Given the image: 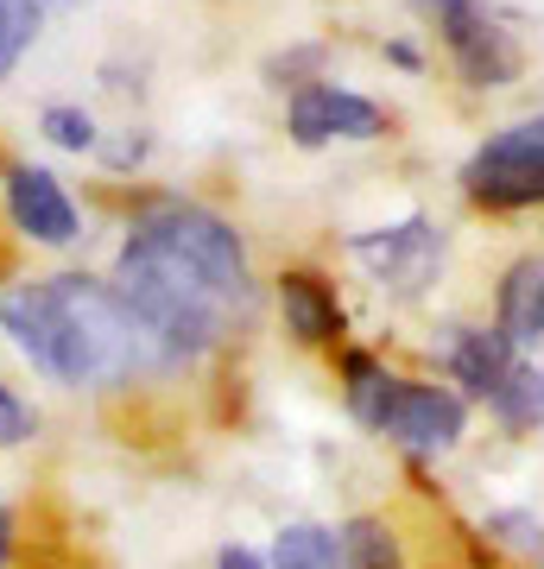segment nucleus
I'll list each match as a JSON object with an SVG mask.
<instances>
[{
    "label": "nucleus",
    "instance_id": "aec40b11",
    "mask_svg": "<svg viewBox=\"0 0 544 569\" xmlns=\"http://www.w3.org/2000/svg\"><path fill=\"white\" fill-rule=\"evenodd\" d=\"M32 430H39V411L26 406L20 392L0 380V449H13V443H32Z\"/></svg>",
    "mask_w": 544,
    "mask_h": 569
},
{
    "label": "nucleus",
    "instance_id": "6ab92c4d",
    "mask_svg": "<svg viewBox=\"0 0 544 569\" xmlns=\"http://www.w3.org/2000/svg\"><path fill=\"white\" fill-rule=\"evenodd\" d=\"M487 538H501L520 557H544V526L532 512H487Z\"/></svg>",
    "mask_w": 544,
    "mask_h": 569
},
{
    "label": "nucleus",
    "instance_id": "f257e3e1",
    "mask_svg": "<svg viewBox=\"0 0 544 569\" xmlns=\"http://www.w3.org/2000/svg\"><path fill=\"white\" fill-rule=\"evenodd\" d=\"M0 323L20 342L26 361L63 387H127L140 367H165L152 336L121 305V291L101 279H82V272L7 291Z\"/></svg>",
    "mask_w": 544,
    "mask_h": 569
},
{
    "label": "nucleus",
    "instance_id": "423d86ee",
    "mask_svg": "<svg viewBox=\"0 0 544 569\" xmlns=\"http://www.w3.org/2000/svg\"><path fill=\"white\" fill-rule=\"evenodd\" d=\"M380 430L393 443L418 449V456H444V449L463 443L468 430V406L449 387H424V380H399L393 387V406H386Z\"/></svg>",
    "mask_w": 544,
    "mask_h": 569
},
{
    "label": "nucleus",
    "instance_id": "f8f14e48",
    "mask_svg": "<svg viewBox=\"0 0 544 569\" xmlns=\"http://www.w3.org/2000/svg\"><path fill=\"white\" fill-rule=\"evenodd\" d=\"M506 342H544V260L506 266L501 279V323Z\"/></svg>",
    "mask_w": 544,
    "mask_h": 569
},
{
    "label": "nucleus",
    "instance_id": "20e7f679",
    "mask_svg": "<svg viewBox=\"0 0 544 569\" xmlns=\"http://www.w3.org/2000/svg\"><path fill=\"white\" fill-rule=\"evenodd\" d=\"M424 13H437V32H444L449 63L463 70L468 89H506V82L525 70L520 39L506 32L482 0H418Z\"/></svg>",
    "mask_w": 544,
    "mask_h": 569
},
{
    "label": "nucleus",
    "instance_id": "412c9836",
    "mask_svg": "<svg viewBox=\"0 0 544 569\" xmlns=\"http://www.w3.org/2000/svg\"><path fill=\"white\" fill-rule=\"evenodd\" d=\"M216 569H266L254 550H241V545H222V557H216Z\"/></svg>",
    "mask_w": 544,
    "mask_h": 569
},
{
    "label": "nucleus",
    "instance_id": "39448f33",
    "mask_svg": "<svg viewBox=\"0 0 544 569\" xmlns=\"http://www.w3.org/2000/svg\"><path fill=\"white\" fill-rule=\"evenodd\" d=\"M463 190L487 209H532L544 203V121L501 127L494 140L463 164Z\"/></svg>",
    "mask_w": 544,
    "mask_h": 569
},
{
    "label": "nucleus",
    "instance_id": "dca6fc26",
    "mask_svg": "<svg viewBox=\"0 0 544 569\" xmlns=\"http://www.w3.org/2000/svg\"><path fill=\"white\" fill-rule=\"evenodd\" d=\"M343 569H405V557H399V538H393V526L386 519H348L343 531Z\"/></svg>",
    "mask_w": 544,
    "mask_h": 569
},
{
    "label": "nucleus",
    "instance_id": "0eeeda50",
    "mask_svg": "<svg viewBox=\"0 0 544 569\" xmlns=\"http://www.w3.org/2000/svg\"><path fill=\"white\" fill-rule=\"evenodd\" d=\"M355 260L374 272L380 284L393 291H424V284L437 279V266H444V228H431L424 216L399 228H374V234H355Z\"/></svg>",
    "mask_w": 544,
    "mask_h": 569
},
{
    "label": "nucleus",
    "instance_id": "4468645a",
    "mask_svg": "<svg viewBox=\"0 0 544 569\" xmlns=\"http://www.w3.org/2000/svg\"><path fill=\"white\" fill-rule=\"evenodd\" d=\"M343 380H348V411L362 418L367 430H380V418H386V406H393V373H386L374 355H343Z\"/></svg>",
    "mask_w": 544,
    "mask_h": 569
},
{
    "label": "nucleus",
    "instance_id": "9d476101",
    "mask_svg": "<svg viewBox=\"0 0 544 569\" xmlns=\"http://www.w3.org/2000/svg\"><path fill=\"white\" fill-rule=\"evenodd\" d=\"M279 310H285V329H291L304 348L343 342V305H336V291H329L317 272H285L279 279Z\"/></svg>",
    "mask_w": 544,
    "mask_h": 569
},
{
    "label": "nucleus",
    "instance_id": "2eb2a0df",
    "mask_svg": "<svg viewBox=\"0 0 544 569\" xmlns=\"http://www.w3.org/2000/svg\"><path fill=\"white\" fill-rule=\"evenodd\" d=\"M266 569H343V538L323 526H285L273 538V563Z\"/></svg>",
    "mask_w": 544,
    "mask_h": 569
},
{
    "label": "nucleus",
    "instance_id": "f03ea898",
    "mask_svg": "<svg viewBox=\"0 0 544 569\" xmlns=\"http://www.w3.org/2000/svg\"><path fill=\"white\" fill-rule=\"evenodd\" d=\"M115 291H121V305L133 310V323L152 336L165 367L197 361L202 348H216L228 317H235L228 298H216L197 272H184L171 253H159V247L140 241V234H127L121 260H115Z\"/></svg>",
    "mask_w": 544,
    "mask_h": 569
},
{
    "label": "nucleus",
    "instance_id": "6e6552de",
    "mask_svg": "<svg viewBox=\"0 0 544 569\" xmlns=\"http://www.w3.org/2000/svg\"><path fill=\"white\" fill-rule=\"evenodd\" d=\"M386 133V108L336 89V82H304L291 96V140L298 146H329V140H380Z\"/></svg>",
    "mask_w": 544,
    "mask_h": 569
},
{
    "label": "nucleus",
    "instance_id": "1a4fd4ad",
    "mask_svg": "<svg viewBox=\"0 0 544 569\" xmlns=\"http://www.w3.org/2000/svg\"><path fill=\"white\" fill-rule=\"evenodd\" d=\"M7 209H13V228L20 234H32V241L44 247H70L77 241V203L63 197V183L51 178V171H39V164H20L13 178H7Z\"/></svg>",
    "mask_w": 544,
    "mask_h": 569
},
{
    "label": "nucleus",
    "instance_id": "a211bd4d",
    "mask_svg": "<svg viewBox=\"0 0 544 569\" xmlns=\"http://www.w3.org/2000/svg\"><path fill=\"white\" fill-rule=\"evenodd\" d=\"M39 127H44V140L63 146V152H89V146H96V121H89V108L58 102V108H44Z\"/></svg>",
    "mask_w": 544,
    "mask_h": 569
},
{
    "label": "nucleus",
    "instance_id": "7ed1b4c3",
    "mask_svg": "<svg viewBox=\"0 0 544 569\" xmlns=\"http://www.w3.org/2000/svg\"><path fill=\"white\" fill-rule=\"evenodd\" d=\"M133 234L152 241L159 253H171L184 272H197L216 298L247 310V253H241V234L222 216H209L197 203H152L133 216Z\"/></svg>",
    "mask_w": 544,
    "mask_h": 569
},
{
    "label": "nucleus",
    "instance_id": "f3484780",
    "mask_svg": "<svg viewBox=\"0 0 544 569\" xmlns=\"http://www.w3.org/2000/svg\"><path fill=\"white\" fill-rule=\"evenodd\" d=\"M32 32H39V0H0V77L26 58Z\"/></svg>",
    "mask_w": 544,
    "mask_h": 569
},
{
    "label": "nucleus",
    "instance_id": "4be33fe9",
    "mask_svg": "<svg viewBox=\"0 0 544 569\" xmlns=\"http://www.w3.org/2000/svg\"><path fill=\"white\" fill-rule=\"evenodd\" d=\"M7 557H13V519H7V507H0V569H7Z\"/></svg>",
    "mask_w": 544,
    "mask_h": 569
},
{
    "label": "nucleus",
    "instance_id": "9b49d317",
    "mask_svg": "<svg viewBox=\"0 0 544 569\" xmlns=\"http://www.w3.org/2000/svg\"><path fill=\"white\" fill-rule=\"evenodd\" d=\"M506 367H513V342H506L501 329H456V342H449L456 387H468L475 399H494V387L506 380Z\"/></svg>",
    "mask_w": 544,
    "mask_h": 569
},
{
    "label": "nucleus",
    "instance_id": "ddd939ff",
    "mask_svg": "<svg viewBox=\"0 0 544 569\" xmlns=\"http://www.w3.org/2000/svg\"><path fill=\"white\" fill-rule=\"evenodd\" d=\"M487 406H494V418H501L506 430H520V437L538 430L544 425V367L538 361H513Z\"/></svg>",
    "mask_w": 544,
    "mask_h": 569
}]
</instances>
